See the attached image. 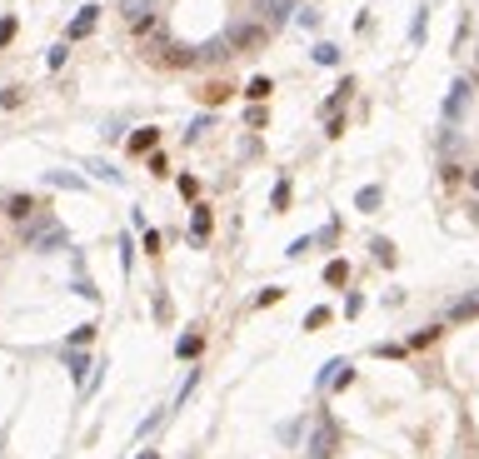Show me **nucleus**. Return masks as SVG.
Masks as SVG:
<instances>
[{
  "mask_svg": "<svg viewBox=\"0 0 479 459\" xmlns=\"http://www.w3.org/2000/svg\"><path fill=\"white\" fill-rule=\"evenodd\" d=\"M26 245L35 249V255H55V249H70V229L40 205V210L30 215V225H26Z\"/></svg>",
  "mask_w": 479,
  "mask_h": 459,
  "instance_id": "1",
  "label": "nucleus"
},
{
  "mask_svg": "<svg viewBox=\"0 0 479 459\" xmlns=\"http://www.w3.org/2000/svg\"><path fill=\"white\" fill-rule=\"evenodd\" d=\"M335 449H340V425H335V414H329V409H320L315 429H309L305 454H309V459H335Z\"/></svg>",
  "mask_w": 479,
  "mask_h": 459,
  "instance_id": "2",
  "label": "nucleus"
},
{
  "mask_svg": "<svg viewBox=\"0 0 479 459\" xmlns=\"http://www.w3.org/2000/svg\"><path fill=\"white\" fill-rule=\"evenodd\" d=\"M225 40H230L235 50H260L269 40V26H265V20H240V26L225 30Z\"/></svg>",
  "mask_w": 479,
  "mask_h": 459,
  "instance_id": "3",
  "label": "nucleus"
},
{
  "mask_svg": "<svg viewBox=\"0 0 479 459\" xmlns=\"http://www.w3.org/2000/svg\"><path fill=\"white\" fill-rule=\"evenodd\" d=\"M120 15L135 35H150L155 30V0H120Z\"/></svg>",
  "mask_w": 479,
  "mask_h": 459,
  "instance_id": "4",
  "label": "nucleus"
},
{
  "mask_svg": "<svg viewBox=\"0 0 479 459\" xmlns=\"http://www.w3.org/2000/svg\"><path fill=\"white\" fill-rule=\"evenodd\" d=\"M465 110H469V80L460 75V80L449 85L445 105H440V120H445V125H460V120H465Z\"/></svg>",
  "mask_w": 479,
  "mask_h": 459,
  "instance_id": "5",
  "label": "nucleus"
},
{
  "mask_svg": "<svg viewBox=\"0 0 479 459\" xmlns=\"http://www.w3.org/2000/svg\"><path fill=\"white\" fill-rule=\"evenodd\" d=\"M295 10H300V0H260L255 6V15L265 20V26H289Z\"/></svg>",
  "mask_w": 479,
  "mask_h": 459,
  "instance_id": "6",
  "label": "nucleus"
},
{
  "mask_svg": "<svg viewBox=\"0 0 479 459\" xmlns=\"http://www.w3.org/2000/svg\"><path fill=\"white\" fill-rule=\"evenodd\" d=\"M70 265H75V275H70V289H75L80 300H95V305H100L105 295H100V289H95V280L85 275V255H70Z\"/></svg>",
  "mask_w": 479,
  "mask_h": 459,
  "instance_id": "7",
  "label": "nucleus"
},
{
  "mask_svg": "<svg viewBox=\"0 0 479 459\" xmlns=\"http://www.w3.org/2000/svg\"><path fill=\"white\" fill-rule=\"evenodd\" d=\"M479 315V289H469V295H460L449 309H445V325H465V320H474Z\"/></svg>",
  "mask_w": 479,
  "mask_h": 459,
  "instance_id": "8",
  "label": "nucleus"
},
{
  "mask_svg": "<svg viewBox=\"0 0 479 459\" xmlns=\"http://www.w3.org/2000/svg\"><path fill=\"white\" fill-rule=\"evenodd\" d=\"M95 20H100V6H80V15L65 26V40H70V45H75V40H85L95 30Z\"/></svg>",
  "mask_w": 479,
  "mask_h": 459,
  "instance_id": "9",
  "label": "nucleus"
},
{
  "mask_svg": "<svg viewBox=\"0 0 479 459\" xmlns=\"http://www.w3.org/2000/svg\"><path fill=\"white\" fill-rule=\"evenodd\" d=\"M349 95H355V80H349V75H345V80H340V85H335V90H329V95H325V105H320V115H340V110H345V100H349Z\"/></svg>",
  "mask_w": 479,
  "mask_h": 459,
  "instance_id": "10",
  "label": "nucleus"
},
{
  "mask_svg": "<svg viewBox=\"0 0 479 459\" xmlns=\"http://www.w3.org/2000/svg\"><path fill=\"white\" fill-rule=\"evenodd\" d=\"M65 369H70V380H75V389H80V385L90 380V369H95V365H90V354H85V349H80V354H75V349H65Z\"/></svg>",
  "mask_w": 479,
  "mask_h": 459,
  "instance_id": "11",
  "label": "nucleus"
},
{
  "mask_svg": "<svg viewBox=\"0 0 479 459\" xmlns=\"http://www.w3.org/2000/svg\"><path fill=\"white\" fill-rule=\"evenodd\" d=\"M160 145V125H140V130H130V150L135 155H150Z\"/></svg>",
  "mask_w": 479,
  "mask_h": 459,
  "instance_id": "12",
  "label": "nucleus"
},
{
  "mask_svg": "<svg viewBox=\"0 0 479 459\" xmlns=\"http://www.w3.org/2000/svg\"><path fill=\"white\" fill-rule=\"evenodd\" d=\"M40 180H45L50 190H85V175H75V170H45Z\"/></svg>",
  "mask_w": 479,
  "mask_h": 459,
  "instance_id": "13",
  "label": "nucleus"
},
{
  "mask_svg": "<svg viewBox=\"0 0 479 459\" xmlns=\"http://www.w3.org/2000/svg\"><path fill=\"white\" fill-rule=\"evenodd\" d=\"M385 205V185H365V190H355V210L360 215H374Z\"/></svg>",
  "mask_w": 479,
  "mask_h": 459,
  "instance_id": "14",
  "label": "nucleus"
},
{
  "mask_svg": "<svg viewBox=\"0 0 479 459\" xmlns=\"http://www.w3.org/2000/svg\"><path fill=\"white\" fill-rule=\"evenodd\" d=\"M80 170H90V175H100V180H105V185H125V175L115 170L110 160H95V155H85V160H80Z\"/></svg>",
  "mask_w": 479,
  "mask_h": 459,
  "instance_id": "15",
  "label": "nucleus"
},
{
  "mask_svg": "<svg viewBox=\"0 0 479 459\" xmlns=\"http://www.w3.org/2000/svg\"><path fill=\"white\" fill-rule=\"evenodd\" d=\"M210 229H215L210 210H205V205H195V210H190V240H195V245H205V240H210Z\"/></svg>",
  "mask_w": 479,
  "mask_h": 459,
  "instance_id": "16",
  "label": "nucleus"
},
{
  "mask_svg": "<svg viewBox=\"0 0 479 459\" xmlns=\"http://www.w3.org/2000/svg\"><path fill=\"white\" fill-rule=\"evenodd\" d=\"M460 145H465L460 125H445V120H440V135H434V150H440V155H454Z\"/></svg>",
  "mask_w": 479,
  "mask_h": 459,
  "instance_id": "17",
  "label": "nucleus"
},
{
  "mask_svg": "<svg viewBox=\"0 0 479 459\" xmlns=\"http://www.w3.org/2000/svg\"><path fill=\"white\" fill-rule=\"evenodd\" d=\"M35 210H40L35 195H6V215H10V220H30Z\"/></svg>",
  "mask_w": 479,
  "mask_h": 459,
  "instance_id": "18",
  "label": "nucleus"
},
{
  "mask_svg": "<svg viewBox=\"0 0 479 459\" xmlns=\"http://www.w3.org/2000/svg\"><path fill=\"white\" fill-rule=\"evenodd\" d=\"M289 195H295V185H289V175H280V180H275V190H269V210L285 215V210H289Z\"/></svg>",
  "mask_w": 479,
  "mask_h": 459,
  "instance_id": "19",
  "label": "nucleus"
},
{
  "mask_svg": "<svg viewBox=\"0 0 479 459\" xmlns=\"http://www.w3.org/2000/svg\"><path fill=\"white\" fill-rule=\"evenodd\" d=\"M200 349H205V335H200V329H185V335L175 340V354H180V360H195Z\"/></svg>",
  "mask_w": 479,
  "mask_h": 459,
  "instance_id": "20",
  "label": "nucleus"
},
{
  "mask_svg": "<svg viewBox=\"0 0 479 459\" xmlns=\"http://www.w3.org/2000/svg\"><path fill=\"white\" fill-rule=\"evenodd\" d=\"M425 35H429V6L414 10V20H409V45L420 50V45H425Z\"/></svg>",
  "mask_w": 479,
  "mask_h": 459,
  "instance_id": "21",
  "label": "nucleus"
},
{
  "mask_svg": "<svg viewBox=\"0 0 479 459\" xmlns=\"http://www.w3.org/2000/svg\"><path fill=\"white\" fill-rule=\"evenodd\" d=\"M309 60H315V65H340V45H335V40H315Z\"/></svg>",
  "mask_w": 479,
  "mask_h": 459,
  "instance_id": "22",
  "label": "nucleus"
},
{
  "mask_svg": "<svg viewBox=\"0 0 479 459\" xmlns=\"http://www.w3.org/2000/svg\"><path fill=\"white\" fill-rule=\"evenodd\" d=\"M440 335H445V320H440V325H425V329H414V335H409V349H425V345H434Z\"/></svg>",
  "mask_w": 479,
  "mask_h": 459,
  "instance_id": "23",
  "label": "nucleus"
},
{
  "mask_svg": "<svg viewBox=\"0 0 479 459\" xmlns=\"http://www.w3.org/2000/svg\"><path fill=\"white\" fill-rule=\"evenodd\" d=\"M369 249H374V260H380L385 269H394V240H385V235H374V240H369Z\"/></svg>",
  "mask_w": 479,
  "mask_h": 459,
  "instance_id": "24",
  "label": "nucleus"
},
{
  "mask_svg": "<svg viewBox=\"0 0 479 459\" xmlns=\"http://www.w3.org/2000/svg\"><path fill=\"white\" fill-rule=\"evenodd\" d=\"M65 60H70V40H60V45L45 50V70H65Z\"/></svg>",
  "mask_w": 479,
  "mask_h": 459,
  "instance_id": "25",
  "label": "nucleus"
},
{
  "mask_svg": "<svg viewBox=\"0 0 479 459\" xmlns=\"http://www.w3.org/2000/svg\"><path fill=\"white\" fill-rule=\"evenodd\" d=\"M269 90H275V85H269V75H255V80L245 85V100H249V105H260V100H265Z\"/></svg>",
  "mask_w": 479,
  "mask_h": 459,
  "instance_id": "26",
  "label": "nucleus"
},
{
  "mask_svg": "<svg viewBox=\"0 0 479 459\" xmlns=\"http://www.w3.org/2000/svg\"><path fill=\"white\" fill-rule=\"evenodd\" d=\"M340 365H345V360H329V365H320V374H315V389H320V394H329V385H335Z\"/></svg>",
  "mask_w": 479,
  "mask_h": 459,
  "instance_id": "27",
  "label": "nucleus"
},
{
  "mask_svg": "<svg viewBox=\"0 0 479 459\" xmlns=\"http://www.w3.org/2000/svg\"><path fill=\"white\" fill-rule=\"evenodd\" d=\"M454 180H465L460 160H454V155H440V185H454Z\"/></svg>",
  "mask_w": 479,
  "mask_h": 459,
  "instance_id": "28",
  "label": "nucleus"
},
{
  "mask_svg": "<svg viewBox=\"0 0 479 459\" xmlns=\"http://www.w3.org/2000/svg\"><path fill=\"white\" fill-rule=\"evenodd\" d=\"M205 130H215V115H195V120H190V130H185V145H195Z\"/></svg>",
  "mask_w": 479,
  "mask_h": 459,
  "instance_id": "29",
  "label": "nucleus"
},
{
  "mask_svg": "<svg viewBox=\"0 0 479 459\" xmlns=\"http://www.w3.org/2000/svg\"><path fill=\"white\" fill-rule=\"evenodd\" d=\"M349 280V260H329L325 265V285H345Z\"/></svg>",
  "mask_w": 479,
  "mask_h": 459,
  "instance_id": "30",
  "label": "nucleus"
},
{
  "mask_svg": "<svg viewBox=\"0 0 479 459\" xmlns=\"http://www.w3.org/2000/svg\"><path fill=\"white\" fill-rule=\"evenodd\" d=\"M90 340H95V325H75L70 335H65V345H70V349H85Z\"/></svg>",
  "mask_w": 479,
  "mask_h": 459,
  "instance_id": "31",
  "label": "nucleus"
},
{
  "mask_svg": "<svg viewBox=\"0 0 479 459\" xmlns=\"http://www.w3.org/2000/svg\"><path fill=\"white\" fill-rule=\"evenodd\" d=\"M285 300V285H265L260 295H255V309H269V305H280Z\"/></svg>",
  "mask_w": 479,
  "mask_h": 459,
  "instance_id": "32",
  "label": "nucleus"
},
{
  "mask_svg": "<svg viewBox=\"0 0 479 459\" xmlns=\"http://www.w3.org/2000/svg\"><path fill=\"white\" fill-rule=\"evenodd\" d=\"M295 26H300V30H320V10H315V6H300V10H295Z\"/></svg>",
  "mask_w": 479,
  "mask_h": 459,
  "instance_id": "33",
  "label": "nucleus"
},
{
  "mask_svg": "<svg viewBox=\"0 0 479 459\" xmlns=\"http://www.w3.org/2000/svg\"><path fill=\"white\" fill-rule=\"evenodd\" d=\"M309 245H315V235H300V240H289L285 260H305V255H309Z\"/></svg>",
  "mask_w": 479,
  "mask_h": 459,
  "instance_id": "34",
  "label": "nucleus"
},
{
  "mask_svg": "<svg viewBox=\"0 0 479 459\" xmlns=\"http://www.w3.org/2000/svg\"><path fill=\"white\" fill-rule=\"evenodd\" d=\"M305 329H320V325H329V309L325 305H315V309H305V320H300Z\"/></svg>",
  "mask_w": 479,
  "mask_h": 459,
  "instance_id": "35",
  "label": "nucleus"
},
{
  "mask_svg": "<svg viewBox=\"0 0 479 459\" xmlns=\"http://www.w3.org/2000/svg\"><path fill=\"white\" fill-rule=\"evenodd\" d=\"M130 265H135V240L120 235V269H125V275H130Z\"/></svg>",
  "mask_w": 479,
  "mask_h": 459,
  "instance_id": "36",
  "label": "nucleus"
},
{
  "mask_svg": "<svg viewBox=\"0 0 479 459\" xmlns=\"http://www.w3.org/2000/svg\"><path fill=\"white\" fill-rule=\"evenodd\" d=\"M360 309H365V295L349 289V295H345V320H360Z\"/></svg>",
  "mask_w": 479,
  "mask_h": 459,
  "instance_id": "37",
  "label": "nucleus"
},
{
  "mask_svg": "<svg viewBox=\"0 0 479 459\" xmlns=\"http://www.w3.org/2000/svg\"><path fill=\"white\" fill-rule=\"evenodd\" d=\"M335 240H340V220H329L325 229H315V245H325V249H329Z\"/></svg>",
  "mask_w": 479,
  "mask_h": 459,
  "instance_id": "38",
  "label": "nucleus"
},
{
  "mask_svg": "<svg viewBox=\"0 0 479 459\" xmlns=\"http://www.w3.org/2000/svg\"><path fill=\"white\" fill-rule=\"evenodd\" d=\"M160 420H165V405H160V409H150V414H145V420H140V429H135V434H140V440H145V434H155V425H160Z\"/></svg>",
  "mask_w": 479,
  "mask_h": 459,
  "instance_id": "39",
  "label": "nucleus"
},
{
  "mask_svg": "<svg viewBox=\"0 0 479 459\" xmlns=\"http://www.w3.org/2000/svg\"><path fill=\"white\" fill-rule=\"evenodd\" d=\"M140 240H145V255H155V260H160V229L145 225V229H140Z\"/></svg>",
  "mask_w": 479,
  "mask_h": 459,
  "instance_id": "40",
  "label": "nucleus"
},
{
  "mask_svg": "<svg viewBox=\"0 0 479 459\" xmlns=\"http://www.w3.org/2000/svg\"><path fill=\"white\" fill-rule=\"evenodd\" d=\"M200 385V369H190V374H185V380H180V394H175V405H185V400H190V389Z\"/></svg>",
  "mask_w": 479,
  "mask_h": 459,
  "instance_id": "41",
  "label": "nucleus"
},
{
  "mask_svg": "<svg viewBox=\"0 0 479 459\" xmlns=\"http://www.w3.org/2000/svg\"><path fill=\"white\" fill-rule=\"evenodd\" d=\"M345 135V115H325V140H340Z\"/></svg>",
  "mask_w": 479,
  "mask_h": 459,
  "instance_id": "42",
  "label": "nucleus"
},
{
  "mask_svg": "<svg viewBox=\"0 0 479 459\" xmlns=\"http://www.w3.org/2000/svg\"><path fill=\"white\" fill-rule=\"evenodd\" d=\"M100 135H105V145H120V135H125V120H105V130H100Z\"/></svg>",
  "mask_w": 479,
  "mask_h": 459,
  "instance_id": "43",
  "label": "nucleus"
},
{
  "mask_svg": "<svg viewBox=\"0 0 479 459\" xmlns=\"http://www.w3.org/2000/svg\"><path fill=\"white\" fill-rule=\"evenodd\" d=\"M20 100H26V90H15V85H10V90H0V110H15Z\"/></svg>",
  "mask_w": 479,
  "mask_h": 459,
  "instance_id": "44",
  "label": "nucleus"
},
{
  "mask_svg": "<svg viewBox=\"0 0 479 459\" xmlns=\"http://www.w3.org/2000/svg\"><path fill=\"white\" fill-rule=\"evenodd\" d=\"M150 309H155V320H170V315H175V309H170V300H165V295H155V305H150Z\"/></svg>",
  "mask_w": 479,
  "mask_h": 459,
  "instance_id": "45",
  "label": "nucleus"
},
{
  "mask_svg": "<svg viewBox=\"0 0 479 459\" xmlns=\"http://www.w3.org/2000/svg\"><path fill=\"white\" fill-rule=\"evenodd\" d=\"M369 30H374V20H369V10H360L355 15V35H369Z\"/></svg>",
  "mask_w": 479,
  "mask_h": 459,
  "instance_id": "46",
  "label": "nucleus"
},
{
  "mask_svg": "<svg viewBox=\"0 0 479 459\" xmlns=\"http://www.w3.org/2000/svg\"><path fill=\"white\" fill-rule=\"evenodd\" d=\"M10 40H15V20L6 15V20H0V45H10Z\"/></svg>",
  "mask_w": 479,
  "mask_h": 459,
  "instance_id": "47",
  "label": "nucleus"
},
{
  "mask_svg": "<svg viewBox=\"0 0 479 459\" xmlns=\"http://www.w3.org/2000/svg\"><path fill=\"white\" fill-rule=\"evenodd\" d=\"M195 190H200L195 175H180V195H185V200H195Z\"/></svg>",
  "mask_w": 479,
  "mask_h": 459,
  "instance_id": "48",
  "label": "nucleus"
},
{
  "mask_svg": "<svg viewBox=\"0 0 479 459\" xmlns=\"http://www.w3.org/2000/svg\"><path fill=\"white\" fill-rule=\"evenodd\" d=\"M245 125H265V105H249L245 110Z\"/></svg>",
  "mask_w": 479,
  "mask_h": 459,
  "instance_id": "49",
  "label": "nucleus"
},
{
  "mask_svg": "<svg viewBox=\"0 0 479 459\" xmlns=\"http://www.w3.org/2000/svg\"><path fill=\"white\" fill-rule=\"evenodd\" d=\"M469 185H474V190H479V165H474V170H469Z\"/></svg>",
  "mask_w": 479,
  "mask_h": 459,
  "instance_id": "50",
  "label": "nucleus"
},
{
  "mask_svg": "<svg viewBox=\"0 0 479 459\" xmlns=\"http://www.w3.org/2000/svg\"><path fill=\"white\" fill-rule=\"evenodd\" d=\"M135 459H160V454H155V449H140V454H135Z\"/></svg>",
  "mask_w": 479,
  "mask_h": 459,
  "instance_id": "51",
  "label": "nucleus"
}]
</instances>
